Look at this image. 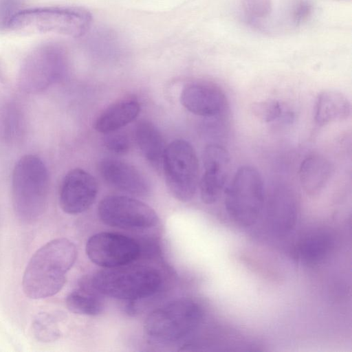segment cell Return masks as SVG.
<instances>
[{
	"label": "cell",
	"instance_id": "1",
	"mask_svg": "<svg viewBox=\"0 0 352 352\" xmlns=\"http://www.w3.org/2000/svg\"><path fill=\"white\" fill-rule=\"evenodd\" d=\"M75 244L65 238L49 241L29 261L23 277V289L32 299L52 296L64 286L66 274L77 258Z\"/></svg>",
	"mask_w": 352,
	"mask_h": 352
},
{
	"label": "cell",
	"instance_id": "2",
	"mask_svg": "<svg viewBox=\"0 0 352 352\" xmlns=\"http://www.w3.org/2000/svg\"><path fill=\"white\" fill-rule=\"evenodd\" d=\"M49 173L37 155H25L16 163L12 175V201L16 215L24 222L39 219L45 212L49 194Z\"/></svg>",
	"mask_w": 352,
	"mask_h": 352
},
{
	"label": "cell",
	"instance_id": "3",
	"mask_svg": "<svg viewBox=\"0 0 352 352\" xmlns=\"http://www.w3.org/2000/svg\"><path fill=\"white\" fill-rule=\"evenodd\" d=\"M91 13L76 7H47L20 10L7 28L26 33H54L81 37L89 30Z\"/></svg>",
	"mask_w": 352,
	"mask_h": 352
},
{
	"label": "cell",
	"instance_id": "4",
	"mask_svg": "<svg viewBox=\"0 0 352 352\" xmlns=\"http://www.w3.org/2000/svg\"><path fill=\"white\" fill-rule=\"evenodd\" d=\"M204 310L196 301L181 298L153 311L146 318L144 332L155 344L177 342L192 334L200 325Z\"/></svg>",
	"mask_w": 352,
	"mask_h": 352
},
{
	"label": "cell",
	"instance_id": "5",
	"mask_svg": "<svg viewBox=\"0 0 352 352\" xmlns=\"http://www.w3.org/2000/svg\"><path fill=\"white\" fill-rule=\"evenodd\" d=\"M225 192L226 212L237 226L248 228L261 217L266 199L262 176L251 166L236 172Z\"/></svg>",
	"mask_w": 352,
	"mask_h": 352
},
{
	"label": "cell",
	"instance_id": "6",
	"mask_svg": "<svg viewBox=\"0 0 352 352\" xmlns=\"http://www.w3.org/2000/svg\"><path fill=\"white\" fill-rule=\"evenodd\" d=\"M161 283L159 272L148 266L107 268L96 273L91 280L92 288L98 293L128 300L153 295Z\"/></svg>",
	"mask_w": 352,
	"mask_h": 352
},
{
	"label": "cell",
	"instance_id": "7",
	"mask_svg": "<svg viewBox=\"0 0 352 352\" xmlns=\"http://www.w3.org/2000/svg\"><path fill=\"white\" fill-rule=\"evenodd\" d=\"M162 168L173 196L182 202L191 200L199 182V161L192 145L184 140L171 142L166 147Z\"/></svg>",
	"mask_w": 352,
	"mask_h": 352
},
{
	"label": "cell",
	"instance_id": "8",
	"mask_svg": "<svg viewBox=\"0 0 352 352\" xmlns=\"http://www.w3.org/2000/svg\"><path fill=\"white\" fill-rule=\"evenodd\" d=\"M67 60L65 51L57 45L48 43L34 49L21 65L19 87L28 93L43 91L63 76Z\"/></svg>",
	"mask_w": 352,
	"mask_h": 352
},
{
	"label": "cell",
	"instance_id": "9",
	"mask_svg": "<svg viewBox=\"0 0 352 352\" xmlns=\"http://www.w3.org/2000/svg\"><path fill=\"white\" fill-rule=\"evenodd\" d=\"M100 220L107 226L126 230H144L158 222L155 210L132 197L111 195L100 201L98 208Z\"/></svg>",
	"mask_w": 352,
	"mask_h": 352
},
{
	"label": "cell",
	"instance_id": "10",
	"mask_svg": "<svg viewBox=\"0 0 352 352\" xmlns=\"http://www.w3.org/2000/svg\"><path fill=\"white\" fill-rule=\"evenodd\" d=\"M85 250L89 258L104 268L125 266L138 258L140 248L133 239L113 232H99L87 241Z\"/></svg>",
	"mask_w": 352,
	"mask_h": 352
},
{
	"label": "cell",
	"instance_id": "11",
	"mask_svg": "<svg viewBox=\"0 0 352 352\" xmlns=\"http://www.w3.org/2000/svg\"><path fill=\"white\" fill-rule=\"evenodd\" d=\"M298 215L299 204L289 188L276 186L266 197L261 217L272 234L280 236L289 233L296 226Z\"/></svg>",
	"mask_w": 352,
	"mask_h": 352
},
{
	"label": "cell",
	"instance_id": "12",
	"mask_svg": "<svg viewBox=\"0 0 352 352\" xmlns=\"http://www.w3.org/2000/svg\"><path fill=\"white\" fill-rule=\"evenodd\" d=\"M204 171L199 183L200 195L206 204L217 202L226 189L230 168V157L225 148L217 144L204 151Z\"/></svg>",
	"mask_w": 352,
	"mask_h": 352
},
{
	"label": "cell",
	"instance_id": "13",
	"mask_svg": "<svg viewBox=\"0 0 352 352\" xmlns=\"http://www.w3.org/2000/svg\"><path fill=\"white\" fill-rule=\"evenodd\" d=\"M97 193L95 178L82 168H73L62 180L59 190L60 206L69 214L82 213L93 204Z\"/></svg>",
	"mask_w": 352,
	"mask_h": 352
},
{
	"label": "cell",
	"instance_id": "14",
	"mask_svg": "<svg viewBox=\"0 0 352 352\" xmlns=\"http://www.w3.org/2000/svg\"><path fill=\"white\" fill-rule=\"evenodd\" d=\"M180 101L190 112L203 117H216L228 107L224 92L217 85L196 82L186 85L182 91Z\"/></svg>",
	"mask_w": 352,
	"mask_h": 352
},
{
	"label": "cell",
	"instance_id": "15",
	"mask_svg": "<svg viewBox=\"0 0 352 352\" xmlns=\"http://www.w3.org/2000/svg\"><path fill=\"white\" fill-rule=\"evenodd\" d=\"M99 170L107 183L120 190L139 196L149 193L150 185L146 178L126 162L105 158L100 162Z\"/></svg>",
	"mask_w": 352,
	"mask_h": 352
},
{
	"label": "cell",
	"instance_id": "16",
	"mask_svg": "<svg viewBox=\"0 0 352 352\" xmlns=\"http://www.w3.org/2000/svg\"><path fill=\"white\" fill-rule=\"evenodd\" d=\"M336 246L333 234L318 228L302 236L295 248V256L301 263L314 265L323 262L333 253Z\"/></svg>",
	"mask_w": 352,
	"mask_h": 352
},
{
	"label": "cell",
	"instance_id": "17",
	"mask_svg": "<svg viewBox=\"0 0 352 352\" xmlns=\"http://www.w3.org/2000/svg\"><path fill=\"white\" fill-rule=\"evenodd\" d=\"M351 103L342 92L325 90L320 92L316 99L314 119L320 126L342 121L351 115Z\"/></svg>",
	"mask_w": 352,
	"mask_h": 352
},
{
	"label": "cell",
	"instance_id": "18",
	"mask_svg": "<svg viewBox=\"0 0 352 352\" xmlns=\"http://www.w3.org/2000/svg\"><path fill=\"white\" fill-rule=\"evenodd\" d=\"M140 106L134 99L120 100L104 110L96 119L94 129L102 133H110L133 122L139 115Z\"/></svg>",
	"mask_w": 352,
	"mask_h": 352
},
{
	"label": "cell",
	"instance_id": "19",
	"mask_svg": "<svg viewBox=\"0 0 352 352\" xmlns=\"http://www.w3.org/2000/svg\"><path fill=\"white\" fill-rule=\"evenodd\" d=\"M333 173L330 162L320 155H311L301 163L299 177L302 188L309 195L319 194Z\"/></svg>",
	"mask_w": 352,
	"mask_h": 352
},
{
	"label": "cell",
	"instance_id": "20",
	"mask_svg": "<svg viewBox=\"0 0 352 352\" xmlns=\"http://www.w3.org/2000/svg\"><path fill=\"white\" fill-rule=\"evenodd\" d=\"M135 136L146 160L154 168H162L166 146L157 127L148 121L140 122L135 127Z\"/></svg>",
	"mask_w": 352,
	"mask_h": 352
},
{
	"label": "cell",
	"instance_id": "21",
	"mask_svg": "<svg viewBox=\"0 0 352 352\" xmlns=\"http://www.w3.org/2000/svg\"><path fill=\"white\" fill-rule=\"evenodd\" d=\"M68 309L76 314L97 316L103 310V302L96 296L83 289L72 292L66 298Z\"/></svg>",
	"mask_w": 352,
	"mask_h": 352
},
{
	"label": "cell",
	"instance_id": "22",
	"mask_svg": "<svg viewBox=\"0 0 352 352\" xmlns=\"http://www.w3.org/2000/svg\"><path fill=\"white\" fill-rule=\"evenodd\" d=\"M33 331L35 337L42 342L54 341L60 336L56 318L47 313L38 314L34 320Z\"/></svg>",
	"mask_w": 352,
	"mask_h": 352
},
{
	"label": "cell",
	"instance_id": "23",
	"mask_svg": "<svg viewBox=\"0 0 352 352\" xmlns=\"http://www.w3.org/2000/svg\"><path fill=\"white\" fill-rule=\"evenodd\" d=\"M255 116L265 122H270L280 118L283 113L281 104L274 100L255 103L252 107Z\"/></svg>",
	"mask_w": 352,
	"mask_h": 352
},
{
	"label": "cell",
	"instance_id": "24",
	"mask_svg": "<svg viewBox=\"0 0 352 352\" xmlns=\"http://www.w3.org/2000/svg\"><path fill=\"white\" fill-rule=\"evenodd\" d=\"M243 11L251 20H263L272 10V0H242Z\"/></svg>",
	"mask_w": 352,
	"mask_h": 352
},
{
	"label": "cell",
	"instance_id": "25",
	"mask_svg": "<svg viewBox=\"0 0 352 352\" xmlns=\"http://www.w3.org/2000/svg\"><path fill=\"white\" fill-rule=\"evenodd\" d=\"M21 0H0V28H7L13 16L20 11Z\"/></svg>",
	"mask_w": 352,
	"mask_h": 352
},
{
	"label": "cell",
	"instance_id": "26",
	"mask_svg": "<svg viewBox=\"0 0 352 352\" xmlns=\"http://www.w3.org/2000/svg\"><path fill=\"white\" fill-rule=\"evenodd\" d=\"M104 143L108 150L116 154L125 153L130 147L129 138L123 133L109 135L106 138Z\"/></svg>",
	"mask_w": 352,
	"mask_h": 352
},
{
	"label": "cell",
	"instance_id": "27",
	"mask_svg": "<svg viewBox=\"0 0 352 352\" xmlns=\"http://www.w3.org/2000/svg\"><path fill=\"white\" fill-rule=\"evenodd\" d=\"M313 12V5L309 0H298L292 10V19L296 25L305 22Z\"/></svg>",
	"mask_w": 352,
	"mask_h": 352
}]
</instances>
